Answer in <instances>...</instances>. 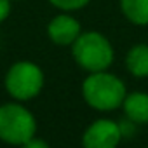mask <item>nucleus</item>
Returning a JSON list of instances; mask_svg holds the SVG:
<instances>
[{
  "label": "nucleus",
  "mask_w": 148,
  "mask_h": 148,
  "mask_svg": "<svg viewBox=\"0 0 148 148\" xmlns=\"http://www.w3.org/2000/svg\"><path fill=\"white\" fill-rule=\"evenodd\" d=\"M125 94V84L108 70L92 71L82 82L84 101L98 112H113L117 108H122Z\"/></svg>",
  "instance_id": "f257e3e1"
},
{
  "label": "nucleus",
  "mask_w": 148,
  "mask_h": 148,
  "mask_svg": "<svg viewBox=\"0 0 148 148\" xmlns=\"http://www.w3.org/2000/svg\"><path fill=\"white\" fill-rule=\"evenodd\" d=\"M70 47L75 63L87 73L108 70L115 59L113 45L101 32H82Z\"/></svg>",
  "instance_id": "f03ea898"
},
{
  "label": "nucleus",
  "mask_w": 148,
  "mask_h": 148,
  "mask_svg": "<svg viewBox=\"0 0 148 148\" xmlns=\"http://www.w3.org/2000/svg\"><path fill=\"white\" fill-rule=\"evenodd\" d=\"M35 134L37 119L21 101L0 105V141L25 146Z\"/></svg>",
  "instance_id": "7ed1b4c3"
},
{
  "label": "nucleus",
  "mask_w": 148,
  "mask_h": 148,
  "mask_svg": "<svg viewBox=\"0 0 148 148\" xmlns=\"http://www.w3.org/2000/svg\"><path fill=\"white\" fill-rule=\"evenodd\" d=\"M44 82L45 77L42 68L28 59L12 63L4 77V87L7 94L21 103L37 98L44 89Z\"/></svg>",
  "instance_id": "20e7f679"
},
{
  "label": "nucleus",
  "mask_w": 148,
  "mask_h": 148,
  "mask_svg": "<svg viewBox=\"0 0 148 148\" xmlns=\"http://www.w3.org/2000/svg\"><path fill=\"white\" fill-rule=\"evenodd\" d=\"M120 124L112 119H98L89 124L82 134V145L86 148H115L122 141Z\"/></svg>",
  "instance_id": "39448f33"
},
{
  "label": "nucleus",
  "mask_w": 148,
  "mask_h": 148,
  "mask_svg": "<svg viewBox=\"0 0 148 148\" xmlns=\"http://www.w3.org/2000/svg\"><path fill=\"white\" fill-rule=\"evenodd\" d=\"M82 33V26L70 12H59L47 23V37L56 45H71Z\"/></svg>",
  "instance_id": "423d86ee"
},
{
  "label": "nucleus",
  "mask_w": 148,
  "mask_h": 148,
  "mask_svg": "<svg viewBox=\"0 0 148 148\" xmlns=\"http://www.w3.org/2000/svg\"><path fill=\"white\" fill-rule=\"evenodd\" d=\"M122 110L125 119H129L136 125L148 124V92L143 91L127 92L122 103Z\"/></svg>",
  "instance_id": "0eeeda50"
},
{
  "label": "nucleus",
  "mask_w": 148,
  "mask_h": 148,
  "mask_svg": "<svg viewBox=\"0 0 148 148\" xmlns=\"http://www.w3.org/2000/svg\"><path fill=\"white\" fill-rule=\"evenodd\" d=\"M125 68L136 79L148 77V44H136L127 51Z\"/></svg>",
  "instance_id": "6e6552de"
},
{
  "label": "nucleus",
  "mask_w": 148,
  "mask_h": 148,
  "mask_svg": "<svg viewBox=\"0 0 148 148\" xmlns=\"http://www.w3.org/2000/svg\"><path fill=\"white\" fill-rule=\"evenodd\" d=\"M120 11L136 26H148V0H119Z\"/></svg>",
  "instance_id": "1a4fd4ad"
},
{
  "label": "nucleus",
  "mask_w": 148,
  "mask_h": 148,
  "mask_svg": "<svg viewBox=\"0 0 148 148\" xmlns=\"http://www.w3.org/2000/svg\"><path fill=\"white\" fill-rule=\"evenodd\" d=\"M47 2L63 12H75L89 5L91 0H47Z\"/></svg>",
  "instance_id": "9d476101"
},
{
  "label": "nucleus",
  "mask_w": 148,
  "mask_h": 148,
  "mask_svg": "<svg viewBox=\"0 0 148 148\" xmlns=\"http://www.w3.org/2000/svg\"><path fill=\"white\" fill-rule=\"evenodd\" d=\"M11 2L12 0H0V23H4L11 14Z\"/></svg>",
  "instance_id": "9b49d317"
},
{
  "label": "nucleus",
  "mask_w": 148,
  "mask_h": 148,
  "mask_svg": "<svg viewBox=\"0 0 148 148\" xmlns=\"http://www.w3.org/2000/svg\"><path fill=\"white\" fill-rule=\"evenodd\" d=\"M25 146H26V148H47V141L40 139V138L35 134L32 139H28V143H26Z\"/></svg>",
  "instance_id": "f8f14e48"
}]
</instances>
